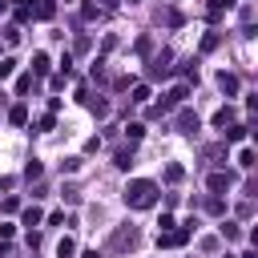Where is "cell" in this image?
<instances>
[{
    "instance_id": "obj_1",
    "label": "cell",
    "mask_w": 258,
    "mask_h": 258,
    "mask_svg": "<svg viewBox=\"0 0 258 258\" xmlns=\"http://www.w3.org/2000/svg\"><path fill=\"white\" fill-rule=\"evenodd\" d=\"M125 206L129 210H149L153 202H157V181H149V177H133L129 185H125Z\"/></svg>"
},
{
    "instance_id": "obj_2",
    "label": "cell",
    "mask_w": 258,
    "mask_h": 258,
    "mask_svg": "<svg viewBox=\"0 0 258 258\" xmlns=\"http://www.w3.org/2000/svg\"><path fill=\"white\" fill-rule=\"evenodd\" d=\"M169 73H173V69H169V52L161 48V52L149 60V81H157V77H169Z\"/></svg>"
},
{
    "instance_id": "obj_3",
    "label": "cell",
    "mask_w": 258,
    "mask_h": 258,
    "mask_svg": "<svg viewBox=\"0 0 258 258\" xmlns=\"http://www.w3.org/2000/svg\"><path fill=\"white\" fill-rule=\"evenodd\" d=\"M234 117H238V109H234V105H222V109L214 113V129H226V125H234Z\"/></svg>"
},
{
    "instance_id": "obj_4",
    "label": "cell",
    "mask_w": 258,
    "mask_h": 258,
    "mask_svg": "<svg viewBox=\"0 0 258 258\" xmlns=\"http://www.w3.org/2000/svg\"><path fill=\"white\" fill-rule=\"evenodd\" d=\"M230 185H234V173H230V169H226V173H210V189H214V194H226Z\"/></svg>"
},
{
    "instance_id": "obj_5",
    "label": "cell",
    "mask_w": 258,
    "mask_h": 258,
    "mask_svg": "<svg viewBox=\"0 0 258 258\" xmlns=\"http://www.w3.org/2000/svg\"><path fill=\"white\" fill-rule=\"evenodd\" d=\"M194 129H198V113L181 109V113H177V133H194Z\"/></svg>"
},
{
    "instance_id": "obj_6",
    "label": "cell",
    "mask_w": 258,
    "mask_h": 258,
    "mask_svg": "<svg viewBox=\"0 0 258 258\" xmlns=\"http://www.w3.org/2000/svg\"><path fill=\"white\" fill-rule=\"evenodd\" d=\"M32 16H40V20H52V16H56V4H52V0H36V4H32Z\"/></svg>"
},
{
    "instance_id": "obj_7",
    "label": "cell",
    "mask_w": 258,
    "mask_h": 258,
    "mask_svg": "<svg viewBox=\"0 0 258 258\" xmlns=\"http://www.w3.org/2000/svg\"><path fill=\"white\" fill-rule=\"evenodd\" d=\"M218 89H222V93H230V97H234V93H238V77H234V73H226V69H222V73H218Z\"/></svg>"
},
{
    "instance_id": "obj_8",
    "label": "cell",
    "mask_w": 258,
    "mask_h": 258,
    "mask_svg": "<svg viewBox=\"0 0 258 258\" xmlns=\"http://www.w3.org/2000/svg\"><path fill=\"white\" fill-rule=\"evenodd\" d=\"M133 242H137V230H133V226H125V230L113 234V246H133Z\"/></svg>"
},
{
    "instance_id": "obj_9",
    "label": "cell",
    "mask_w": 258,
    "mask_h": 258,
    "mask_svg": "<svg viewBox=\"0 0 258 258\" xmlns=\"http://www.w3.org/2000/svg\"><path fill=\"white\" fill-rule=\"evenodd\" d=\"M222 133H226V141H246V133H250V125H226Z\"/></svg>"
},
{
    "instance_id": "obj_10",
    "label": "cell",
    "mask_w": 258,
    "mask_h": 258,
    "mask_svg": "<svg viewBox=\"0 0 258 258\" xmlns=\"http://www.w3.org/2000/svg\"><path fill=\"white\" fill-rule=\"evenodd\" d=\"M8 121H12V125H28V109H24V105H12V109H8Z\"/></svg>"
},
{
    "instance_id": "obj_11",
    "label": "cell",
    "mask_w": 258,
    "mask_h": 258,
    "mask_svg": "<svg viewBox=\"0 0 258 258\" xmlns=\"http://www.w3.org/2000/svg\"><path fill=\"white\" fill-rule=\"evenodd\" d=\"M113 165H117V169H129V165H133V149H117V153H113Z\"/></svg>"
},
{
    "instance_id": "obj_12",
    "label": "cell",
    "mask_w": 258,
    "mask_h": 258,
    "mask_svg": "<svg viewBox=\"0 0 258 258\" xmlns=\"http://www.w3.org/2000/svg\"><path fill=\"white\" fill-rule=\"evenodd\" d=\"M73 254H77V242L73 238H60L56 242V258H73Z\"/></svg>"
},
{
    "instance_id": "obj_13",
    "label": "cell",
    "mask_w": 258,
    "mask_h": 258,
    "mask_svg": "<svg viewBox=\"0 0 258 258\" xmlns=\"http://www.w3.org/2000/svg\"><path fill=\"white\" fill-rule=\"evenodd\" d=\"M44 73H48V56L36 52V56H32V77H44Z\"/></svg>"
},
{
    "instance_id": "obj_14",
    "label": "cell",
    "mask_w": 258,
    "mask_h": 258,
    "mask_svg": "<svg viewBox=\"0 0 258 258\" xmlns=\"http://www.w3.org/2000/svg\"><path fill=\"white\" fill-rule=\"evenodd\" d=\"M125 137H129V141H141V137H145V125H141V121H129V125H125Z\"/></svg>"
},
{
    "instance_id": "obj_15",
    "label": "cell",
    "mask_w": 258,
    "mask_h": 258,
    "mask_svg": "<svg viewBox=\"0 0 258 258\" xmlns=\"http://www.w3.org/2000/svg\"><path fill=\"white\" fill-rule=\"evenodd\" d=\"M181 177H185V169H181L177 161H173V165H165V181H169V185H177Z\"/></svg>"
},
{
    "instance_id": "obj_16",
    "label": "cell",
    "mask_w": 258,
    "mask_h": 258,
    "mask_svg": "<svg viewBox=\"0 0 258 258\" xmlns=\"http://www.w3.org/2000/svg\"><path fill=\"white\" fill-rule=\"evenodd\" d=\"M16 20H32V0H16Z\"/></svg>"
},
{
    "instance_id": "obj_17",
    "label": "cell",
    "mask_w": 258,
    "mask_h": 258,
    "mask_svg": "<svg viewBox=\"0 0 258 258\" xmlns=\"http://www.w3.org/2000/svg\"><path fill=\"white\" fill-rule=\"evenodd\" d=\"M32 85H36V77H32V73H24V77L16 81V97H24V93H28Z\"/></svg>"
},
{
    "instance_id": "obj_18",
    "label": "cell",
    "mask_w": 258,
    "mask_h": 258,
    "mask_svg": "<svg viewBox=\"0 0 258 258\" xmlns=\"http://www.w3.org/2000/svg\"><path fill=\"white\" fill-rule=\"evenodd\" d=\"M40 173H44V165H40V161H36V157H32V161H28V165H24V177H28V181H36V177H40Z\"/></svg>"
},
{
    "instance_id": "obj_19",
    "label": "cell",
    "mask_w": 258,
    "mask_h": 258,
    "mask_svg": "<svg viewBox=\"0 0 258 258\" xmlns=\"http://www.w3.org/2000/svg\"><path fill=\"white\" fill-rule=\"evenodd\" d=\"M12 73H16V60L12 56H0V81H8Z\"/></svg>"
},
{
    "instance_id": "obj_20",
    "label": "cell",
    "mask_w": 258,
    "mask_h": 258,
    "mask_svg": "<svg viewBox=\"0 0 258 258\" xmlns=\"http://www.w3.org/2000/svg\"><path fill=\"white\" fill-rule=\"evenodd\" d=\"M218 40H222L218 32H206V36H202V52H214V48H218Z\"/></svg>"
},
{
    "instance_id": "obj_21",
    "label": "cell",
    "mask_w": 258,
    "mask_h": 258,
    "mask_svg": "<svg viewBox=\"0 0 258 258\" xmlns=\"http://www.w3.org/2000/svg\"><path fill=\"white\" fill-rule=\"evenodd\" d=\"M40 218H44V214H40V206H28V210H24V226H36Z\"/></svg>"
},
{
    "instance_id": "obj_22",
    "label": "cell",
    "mask_w": 258,
    "mask_h": 258,
    "mask_svg": "<svg viewBox=\"0 0 258 258\" xmlns=\"http://www.w3.org/2000/svg\"><path fill=\"white\" fill-rule=\"evenodd\" d=\"M133 101L145 105V101H149V85H133Z\"/></svg>"
},
{
    "instance_id": "obj_23",
    "label": "cell",
    "mask_w": 258,
    "mask_h": 258,
    "mask_svg": "<svg viewBox=\"0 0 258 258\" xmlns=\"http://www.w3.org/2000/svg\"><path fill=\"white\" fill-rule=\"evenodd\" d=\"M238 165H242V169H254V149H242V153H238Z\"/></svg>"
},
{
    "instance_id": "obj_24",
    "label": "cell",
    "mask_w": 258,
    "mask_h": 258,
    "mask_svg": "<svg viewBox=\"0 0 258 258\" xmlns=\"http://www.w3.org/2000/svg\"><path fill=\"white\" fill-rule=\"evenodd\" d=\"M222 238H226V242H238V238H242V230H238V226H230V222H226V226H222Z\"/></svg>"
},
{
    "instance_id": "obj_25",
    "label": "cell",
    "mask_w": 258,
    "mask_h": 258,
    "mask_svg": "<svg viewBox=\"0 0 258 258\" xmlns=\"http://www.w3.org/2000/svg\"><path fill=\"white\" fill-rule=\"evenodd\" d=\"M81 12H85V20H97V16H101V8H97V4H89V0L81 4Z\"/></svg>"
},
{
    "instance_id": "obj_26",
    "label": "cell",
    "mask_w": 258,
    "mask_h": 258,
    "mask_svg": "<svg viewBox=\"0 0 258 258\" xmlns=\"http://www.w3.org/2000/svg\"><path fill=\"white\" fill-rule=\"evenodd\" d=\"M89 109H93L97 117H105V113H109V101H89Z\"/></svg>"
},
{
    "instance_id": "obj_27",
    "label": "cell",
    "mask_w": 258,
    "mask_h": 258,
    "mask_svg": "<svg viewBox=\"0 0 258 258\" xmlns=\"http://www.w3.org/2000/svg\"><path fill=\"white\" fill-rule=\"evenodd\" d=\"M12 234H16V226H12V222H0V242H8Z\"/></svg>"
},
{
    "instance_id": "obj_28",
    "label": "cell",
    "mask_w": 258,
    "mask_h": 258,
    "mask_svg": "<svg viewBox=\"0 0 258 258\" xmlns=\"http://www.w3.org/2000/svg\"><path fill=\"white\" fill-rule=\"evenodd\" d=\"M206 210H210V214H222L226 206H222V198H210V202H206Z\"/></svg>"
},
{
    "instance_id": "obj_29",
    "label": "cell",
    "mask_w": 258,
    "mask_h": 258,
    "mask_svg": "<svg viewBox=\"0 0 258 258\" xmlns=\"http://www.w3.org/2000/svg\"><path fill=\"white\" fill-rule=\"evenodd\" d=\"M85 258H101V254H97V250H89V254H85Z\"/></svg>"
},
{
    "instance_id": "obj_30",
    "label": "cell",
    "mask_w": 258,
    "mask_h": 258,
    "mask_svg": "<svg viewBox=\"0 0 258 258\" xmlns=\"http://www.w3.org/2000/svg\"><path fill=\"white\" fill-rule=\"evenodd\" d=\"M129 4H141V0H129Z\"/></svg>"
}]
</instances>
